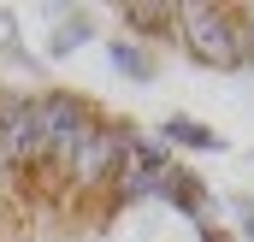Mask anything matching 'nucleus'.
Here are the masks:
<instances>
[{
    "label": "nucleus",
    "instance_id": "obj_11",
    "mask_svg": "<svg viewBox=\"0 0 254 242\" xmlns=\"http://www.w3.org/2000/svg\"><path fill=\"white\" fill-rule=\"evenodd\" d=\"M231 219H237V237L254 242V195H231Z\"/></svg>",
    "mask_w": 254,
    "mask_h": 242
},
{
    "label": "nucleus",
    "instance_id": "obj_6",
    "mask_svg": "<svg viewBox=\"0 0 254 242\" xmlns=\"http://www.w3.org/2000/svg\"><path fill=\"white\" fill-rule=\"evenodd\" d=\"M119 12V24H125L130 42H178V0H125V6H113Z\"/></svg>",
    "mask_w": 254,
    "mask_h": 242
},
{
    "label": "nucleus",
    "instance_id": "obj_5",
    "mask_svg": "<svg viewBox=\"0 0 254 242\" xmlns=\"http://www.w3.org/2000/svg\"><path fill=\"white\" fill-rule=\"evenodd\" d=\"M160 207L172 213V219H184V225H195V231H213V195H207V183H201V172H190L184 160L166 172V189H160Z\"/></svg>",
    "mask_w": 254,
    "mask_h": 242
},
{
    "label": "nucleus",
    "instance_id": "obj_4",
    "mask_svg": "<svg viewBox=\"0 0 254 242\" xmlns=\"http://www.w3.org/2000/svg\"><path fill=\"white\" fill-rule=\"evenodd\" d=\"M0 148L6 166L24 178H42V130H36V95L30 89H0Z\"/></svg>",
    "mask_w": 254,
    "mask_h": 242
},
{
    "label": "nucleus",
    "instance_id": "obj_3",
    "mask_svg": "<svg viewBox=\"0 0 254 242\" xmlns=\"http://www.w3.org/2000/svg\"><path fill=\"white\" fill-rule=\"evenodd\" d=\"M130 136H136V124L130 119H95V130H89V142L77 148V160L65 166L60 189L65 195H77V201H95V195H107L113 183H119V172H125L130 160Z\"/></svg>",
    "mask_w": 254,
    "mask_h": 242
},
{
    "label": "nucleus",
    "instance_id": "obj_9",
    "mask_svg": "<svg viewBox=\"0 0 254 242\" xmlns=\"http://www.w3.org/2000/svg\"><path fill=\"white\" fill-rule=\"evenodd\" d=\"M107 65H113V77H125V83H154V77H160L154 48H142V42H130V36H113V42H107Z\"/></svg>",
    "mask_w": 254,
    "mask_h": 242
},
{
    "label": "nucleus",
    "instance_id": "obj_2",
    "mask_svg": "<svg viewBox=\"0 0 254 242\" xmlns=\"http://www.w3.org/2000/svg\"><path fill=\"white\" fill-rule=\"evenodd\" d=\"M101 119V107L77 89H42L36 95V130H42V178H65V166L77 160V148L89 142V130Z\"/></svg>",
    "mask_w": 254,
    "mask_h": 242
},
{
    "label": "nucleus",
    "instance_id": "obj_12",
    "mask_svg": "<svg viewBox=\"0 0 254 242\" xmlns=\"http://www.w3.org/2000/svg\"><path fill=\"white\" fill-rule=\"evenodd\" d=\"M201 242H231V237H225V231H207V237H201Z\"/></svg>",
    "mask_w": 254,
    "mask_h": 242
},
{
    "label": "nucleus",
    "instance_id": "obj_8",
    "mask_svg": "<svg viewBox=\"0 0 254 242\" xmlns=\"http://www.w3.org/2000/svg\"><path fill=\"white\" fill-rule=\"evenodd\" d=\"M95 12H83V6H71L65 18H54L48 24V60H71V54H83L89 42H95Z\"/></svg>",
    "mask_w": 254,
    "mask_h": 242
},
{
    "label": "nucleus",
    "instance_id": "obj_1",
    "mask_svg": "<svg viewBox=\"0 0 254 242\" xmlns=\"http://www.w3.org/2000/svg\"><path fill=\"white\" fill-rule=\"evenodd\" d=\"M178 48L201 71H243V18L219 0H178Z\"/></svg>",
    "mask_w": 254,
    "mask_h": 242
},
{
    "label": "nucleus",
    "instance_id": "obj_7",
    "mask_svg": "<svg viewBox=\"0 0 254 242\" xmlns=\"http://www.w3.org/2000/svg\"><path fill=\"white\" fill-rule=\"evenodd\" d=\"M154 136H160L172 154H225V136H219V130H207L201 119H190V113H172Z\"/></svg>",
    "mask_w": 254,
    "mask_h": 242
},
{
    "label": "nucleus",
    "instance_id": "obj_10",
    "mask_svg": "<svg viewBox=\"0 0 254 242\" xmlns=\"http://www.w3.org/2000/svg\"><path fill=\"white\" fill-rule=\"evenodd\" d=\"M0 65H18V71H36V54L24 48V36H18V12H6L0 6Z\"/></svg>",
    "mask_w": 254,
    "mask_h": 242
}]
</instances>
